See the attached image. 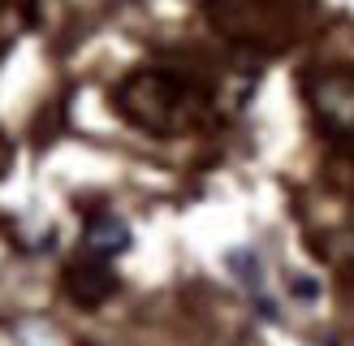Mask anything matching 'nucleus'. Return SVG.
Returning a JSON list of instances; mask_svg holds the SVG:
<instances>
[{"label": "nucleus", "instance_id": "1", "mask_svg": "<svg viewBox=\"0 0 354 346\" xmlns=\"http://www.w3.org/2000/svg\"><path fill=\"white\" fill-rule=\"evenodd\" d=\"M311 109L333 134H354V78L320 74L311 82Z\"/></svg>", "mask_w": 354, "mask_h": 346}, {"label": "nucleus", "instance_id": "2", "mask_svg": "<svg viewBox=\"0 0 354 346\" xmlns=\"http://www.w3.org/2000/svg\"><path fill=\"white\" fill-rule=\"evenodd\" d=\"M130 247V225L121 221V217H95L91 225H86V251L100 255V260H109V255H121Z\"/></svg>", "mask_w": 354, "mask_h": 346}, {"label": "nucleus", "instance_id": "3", "mask_svg": "<svg viewBox=\"0 0 354 346\" xmlns=\"http://www.w3.org/2000/svg\"><path fill=\"white\" fill-rule=\"evenodd\" d=\"M294 294H303V299H315V294H320V286H315L307 273H298V277H294Z\"/></svg>", "mask_w": 354, "mask_h": 346}]
</instances>
